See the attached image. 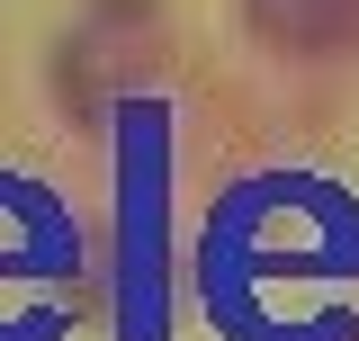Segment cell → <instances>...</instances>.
<instances>
[{"instance_id": "277c9868", "label": "cell", "mask_w": 359, "mask_h": 341, "mask_svg": "<svg viewBox=\"0 0 359 341\" xmlns=\"http://www.w3.org/2000/svg\"><path fill=\"white\" fill-rule=\"evenodd\" d=\"M243 9L278 54H351L359 45V0H243Z\"/></svg>"}, {"instance_id": "6da1fadb", "label": "cell", "mask_w": 359, "mask_h": 341, "mask_svg": "<svg viewBox=\"0 0 359 341\" xmlns=\"http://www.w3.org/2000/svg\"><path fill=\"white\" fill-rule=\"evenodd\" d=\"M207 305L233 341H341V288L359 279V215L306 180L269 170L207 225Z\"/></svg>"}, {"instance_id": "7a4b0ae2", "label": "cell", "mask_w": 359, "mask_h": 341, "mask_svg": "<svg viewBox=\"0 0 359 341\" xmlns=\"http://www.w3.org/2000/svg\"><path fill=\"white\" fill-rule=\"evenodd\" d=\"M81 269V234L45 189L0 170V341H54Z\"/></svg>"}, {"instance_id": "3957f363", "label": "cell", "mask_w": 359, "mask_h": 341, "mask_svg": "<svg viewBox=\"0 0 359 341\" xmlns=\"http://www.w3.org/2000/svg\"><path fill=\"white\" fill-rule=\"evenodd\" d=\"M162 54H171L162 0H90L81 27L63 36V99H72L81 117H99L108 99H126V90L153 81Z\"/></svg>"}]
</instances>
